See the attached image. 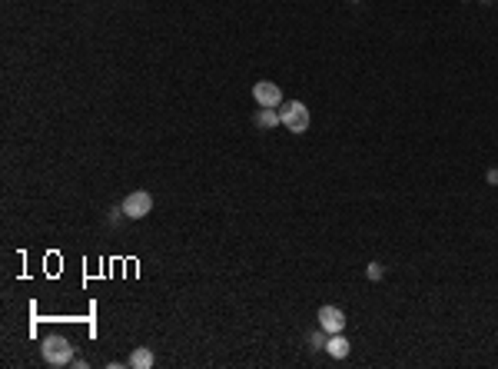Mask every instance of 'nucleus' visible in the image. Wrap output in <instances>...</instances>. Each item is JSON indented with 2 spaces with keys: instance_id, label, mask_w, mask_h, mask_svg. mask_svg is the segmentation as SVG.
Returning <instances> with one entry per match:
<instances>
[{
  "instance_id": "nucleus-6",
  "label": "nucleus",
  "mask_w": 498,
  "mask_h": 369,
  "mask_svg": "<svg viewBox=\"0 0 498 369\" xmlns=\"http://www.w3.org/2000/svg\"><path fill=\"white\" fill-rule=\"evenodd\" d=\"M325 353L332 359H346L349 356V339L342 336V333H329V339H325Z\"/></svg>"
},
{
  "instance_id": "nucleus-4",
  "label": "nucleus",
  "mask_w": 498,
  "mask_h": 369,
  "mask_svg": "<svg viewBox=\"0 0 498 369\" xmlns=\"http://www.w3.org/2000/svg\"><path fill=\"white\" fill-rule=\"evenodd\" d=\"M253 100H256L260 107H279V103H282L279 84H272V80H260V84L253 87Z\"/></svg>"
},
{
  "instance_id": "nucleus-8",
  "label": "nucleus",
  "mask_w": 498,
  "mask_h": 369,
  "mask_svg": "<svg viewBox=\"0 0 498 369\" xmlns=\"http://www.w3.org/2000/svg\"><path fill=\"white\" fill-rule=\"evenodd\" d=\"M256 123H260L262 130L279 127V107H260V113H256Z\"/></svg>"
},
{
  "instance_id": "nucleus-5",
  "label": "nucleus",
  "mask_w": 498,
  "mask_h": 369,
  "mask_svg": "<svg viewBox=\"0 0 498 369\" xmlns=\"http://www.w3.org/2000/svg\"><path fill=\"white\" fill-rule=\"evenodd\" d=\"M319 326H323V333H342L346 329V313L339 310V306H323L319 313H315Z\"/></svg>"
},
{
  "instance_id": "nucleus-7",
  "label": "nucleus",
  "mask_w": 498,
  "mask_h": 369,
  "mask_svg": "<svg viewBox=\"0 0 498 369\" xmlns=\"http://www.w3.org/2000/svg\"><path fill=\"white\" fill-rule=\"evenodd\" d=\"M127 366H130V369H150V366H153V353H150L146 346L133 349L130 359H127Z\"/></svg>"
},
{
  "instance_id": "nucleus-3",
  "label": "nucleus",
  "mask_w": 498,
  "mask_h": 369,
  "mask_svg": "<svg viewBox=\"0 0 498 369\" xmlns=\"http://www.w3.org/2000/svg\"><path fill=\"white\" fill-rule=\"evenodd\" d=\"M120 210H123L130 220H143L153 210V196L146 193V190H133V193H127V200H123V207Z\"/></svg>"
},
{
  "instance_id": "nucleus-1",
  "label": "nucleus",
  "mask_w": 498,
  "mask_h": 369,
  "mask_svg": "<svg viewBox=\"0 0 498 369\" xmlns=\"http://www.w3.org/2000/svg\"><path fill=\"white\" fill-rule=\"evenodd\" d=\"M279 123L289 133H306L309 123H313L309 107H306L303 100H286V103H279Z\"/></svg>"
},
{
  "instance_id": "nucleus-9",
  "label": "nucleus",
  "mask_w": 498,
  "mask_h": 369,
  "mask_svg": "<svg viewBox=\"0 0 498 369\" xmlns=\"http://www.w3.org/2000/svg\"><path fill=\"white\" fill-rule=\"evenodd\" d=\"M369 280H372V283H376V280H382V266H379V263H369Z\"/></svg>"
},
{
  "instance_id": "nucleus-10",
  "label": "nucleus",
  "mask_w": 498,
  "mask_h": 369,
  "mask_svg": "<svg viewBox=\"0 0 498 369\" xmlns=\"http://www.w3.org/2000/svg\"><path fill=\"white\" fill-rule=\"evenodd\" d=\"M309 343H313V349H319V346H325V339H323V333H315L313 339H309Z\"/></svg>"
},
{
  "instance_id": "nucleus-2",
  "label": "nucleus",
  "mask_w": 498,
  "mask_h": 369,
  "mask_svg": "<svg viewBox=\"0 0 498 369\" xmlns=\"http://www.w3.org/2000/svg\"><path fill=\"white\" fill-rule=\"evenodd\" d=\"M40 353H44L47 366H66V363L74 359V346H70V339H64V336H47Z\"/></svg>"
}]
</instances>
